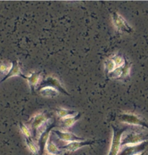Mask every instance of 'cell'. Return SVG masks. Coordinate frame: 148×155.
<instances>
[{
	"instance_id": "cell-4",
	"label": "cell",
	"mask_w": 148,
	"mask_h": 155,
	"mask_svg": "<svg viewBox=\"0 0 148 155\" xmlns=\"http://www.w3.org/2000/svg\"><path fill=\"white\" fill-rule=\"evenodd\" d=\"M119 120L121 122L126 123L127 125L137 126V127H143L148 129V125L147 122L144 120V119L141 117L137 114L132 113H122L119 115Z\"/></svg>"
},
{
	"instance_id": "cell-11",
	"label": "cell",
	"mask_w": 148,
	"mask_h": 155,
	"mask_svg": "<svg viewBox=\"0 0 148 155\" xmlns=\"http://www.w3.org/2000/svg\"><path fill=\"white\" fill-rule=\"evenodd\" d=\"M16 76H18V77H21L23 78L26 79V76H25L22 73L21 71V68L20 67V64L18 61H14L12 63V67L10 68V71L8 72V74L6 76H5L4 78L1 80V82H4V81L7 80L9 78H11L12 77H16Z\"/></svg>"
},
{
	"instance_id": "cell-22",
	"label": "cell",
	"mask_w": 148,
	"mask_h": 155,
	"mask_svg": "<svg viewBox=\"0 0 148 155\" xmlns=\"http://www.w3.org/2000/svg\"><path fill=\"white\" fill-rule=\"evenodd\" d=\"M113 60L114 61L115 66H116L117 68L118 67H123L125 64L126 62V59L124 58L121 55H115L114 57L113 58Z\"/></svg>"
},
{
	"instance_id": "cell-23",
	"label": "cell",
	"mask_w": 148,
	"mask_h": 155,
	"mask_svg": "<svg viewBox=\"0 0 148 155\" xmlns=\"http://www.w3.org/2000/svg\"><path fill=\"white\" fill-rule=\"evenodd\" d=\"M46 155H49V154H47ZM60 155H70V152H66V153H64V154H60Z\"/></svg>"
},
{
	"instance_id": "cell-14",
	"label": "cell",
	"mask_w": 148,
	"mask_h": 155,
	"mask_svg": "<svg viewBox=\"0 0 148 155\" xmlns=\"http://www.w3.org/2000/svg\"><path fill=\"white\" fill-rule=\"evenodd\" d=\"M39 93L45 98H55L58 96L60 92L52 87L45 86L39 88Z\"/></svg>"
},
{
	"instance_id": "cell-2",
	"label": "cell",
	"mask_w": 148,
	"mask_h": 155,
	"mask_svg": "<svg viewBox=\"0 0 148 155\" xmlns=\"http://www.w3.org/2000/svg\"><path fill=\"white\" fill-rule=\"evenodd\" d=\"M113 136L109 152L108 155H118L121 149V138L124 133L128 130L127 127H118L117 126L112 125Z\"/></svg>"
},
{
	"instance_id": "cell-17",
	"label": "cell",
	"mask_w": 148,
	"mask_h": 155,
	"mask_svg": "<svg viewBox=\"0 0 148 155\" xmlns=\"http://www.w3.org/2000/svg\"><path fill=\"white\" fill-rule=\"evenodd\" d=\"M104 66H105V71L106 73L110 74L111 72H113L114 70L116 68V66L114 61L113 60V58H108L104 62Z\"/></svg>"
},
{
	"instance_id": "cell-3",
	"label": "cell",
	"mask_w": 148,
	"mask_h": 155,
	"mask_svg": "<svg viewBox=\"0 0 148 155\" xmlns=\"http://www.w3.org/2000/svg\"><path fill=\"white\" fill-rule=\"evenodd\" d=\"M49 120H50V118L49 117L47 111L37 114L30 119L28 123L31 125V132L33 133L34 139L37 140L38 132L49 121Z\"/></svg>"
},
{
	"instance_id": "cell-10",
	"label": "cell",
	"mask_w": 148,
	"mask_h": 155,
	"mask_svg": "<svg viewBox=\"0 0 148 155\" xmlns=\"http://www.w3.org/2000/svg\"><path fill=\"white\" fill-rule=\"evenodd\" d=\"M96 140H83V141H73L70 142V143H68L66 145L63 146V147H60V149H62V150L73 152V151H76V150H78V149H81V148L86 147V146L92 145V144L96 143Z\"/></svg>"
},
{
	"instance_id": "cell-18",
	"label": "cell",
	"mask_w": 148,
	"mask_h": 155,
	"mask_svg": "<svg viewBox=\"0 0 148 155\" xmlns=\"http://www.w3.org/2000/svg\"><path fill=\"white\" fill-rule=\"evenodd\" d=\"M27 147L28 149L31 151V153L34 155H39V148H38L36 144L33 141V139H29V138H25Z\"/></svg>"
},
{
	"instance_id": "cell-5",
	"label": "cell",
	"mask_w": 148,
	"mask_h": 155,
	"mask_svg": "<svg viewBox=\"0 0 148 155\" xmlns=\"http://www.w3.org/2000/svg\"><path fill=\"white\" fill-rule=\"evenodd\" d=\"M55 127V121L53 120L52 123L47 127V129L39 136L38 138V145H39V155H44L46 145L47 143L50 134L54 127Z\"/></svg>"
},
{
	"instance_id": "cell-1",
	"label": "cell",
	"mask_w": 148,
	"mask_h": 155,
	"mask_svg": "<svg viewBox=\"0 0 148 155\" xmlns=\"http://www.w3.org/2000/svg\"><path fill=\"white\" fill-rule=\"evenodd\" d=\"M148 141V135L142 130H130L124 133L121 138V148L131 147Z\"/></svg>"
},
{
	"instance_id": "cell-21",
	"label": "cell",
	"mask_w": 148,
	"mask_h": 155,
	"mask_svg": "<svg viewBox=\"0 0 148 155\" xmlns=\"http://www.w3.org/2000/svg\"><path fill=\"white\" fill-rule=\"evenodd\" d=\"M12 63L9 64H6L4 62L0 63V74H5V76H6L10 71Z\"/></svg>"
},
{
	"instance_id": "cell-12",
	"label": "cell",
	"mask_w": 148,
	"mask_h": 155,
	"mask_svg": "<svg viewBox=\"0 0 148 155\" xmlns=\"http://www.w3.org/2000/svg\"><path fill=\"white\" fill-rule=\"evenodd\" d=\"M41 73V71L32 72L30 75L26 76V80L28 81V83L29 84V87L31 92H34L35 91L36 87H37L38 84L39 82V80H40Z\"/></svg>"
},
{
	"instance_id": "cell-13",
	"label": "cell",
	"mask_w": 148,
	"mask_h": 155,
	"mask_svg": "<svg viewBox=\"0 0 148 155\" xmlns=\"http://www.w3.org/2000/svg\"><path fill=\"white\" fill-rule=\"evenodd\" d=\"M46 151L47 154L49 155H60L64 154L63 152L62 149L57 147V145L54 143V141L52 139L51 134H50V138H49L47 143L46 145Z\"/></svg>"
},
{
	"instance_id": "cell-20",
	"label": "cell",
	"mask_w": 148,
	"mask_h": 155,
	"mask_svg": "<svg viewBox=\"0 0 148 155\" xmlns=\"http://www.w3.org/2000/svg\"><path fill=\"white\" fill-rule=\"evenodd\" d=\"M19 127H20V129H21V132H22V133L23 135H24V136L26 137V138L33 139V138H32L31 132L29 128H28V127H27V126L25 125V124H23V122H20Z\"/></svg>"
},
{
	"instance_id": "cell-24",
	"label": "cell",
	"mask_w": 148,
	"mask_h": 155,
	"mask_svg": "<svg viewBox=\"0 0 148 155\" xmlns=\"http://www.w3.org/2000/svg\"><path fill=\"white\" fill-rule=\"evenodd\" d=\"M140 155H145V152H144L143 154H140Z\"/></svg>"
},
{
	"instance_id": "cell-9",
	"label": "cell",
	"mask_w": 148,
	"mask_h": 155,
	"mask_svg": "<svg viewBox=\"0 0 148 155\" xmlns=\"http://www.w3.org/2000/svg\"><path fill=\"white\" fill-rule=\"evenodd\" d=\"M45 86H49V87L55 88V89L57 90L60 93H64L66 95H69L68 92L66 91V90L63 86V84H61V82L58 80V79H57L55 77H52V76L47 77L45 80L41 82V83L40 84V87H45Z\"/></svg>"
},
{
	"instance_id": "cell-15",
	"label": "cell",
	"mask_w": 148,
	"mask_h": 155,
	"mask_svg": "<svg viewBox=\"0 0 148 155\" xmlns=\"http://www.w3.org/2000/svg\"><path fill=\"white\" fill-rule=\"evenodd\" d=\"M81 116H82V114L78 112V114L76 115H75V116L68 117L61 119L63 127H64L66 129H68L70 127H71L80 119Z\"/></svg>"
},
{
	"instance_id": "cell-7",
	"label": "cell",
	"mask_w": 148,
	"mask_h": 155,
	"mask_svg": "<svg viewBox=\"0 0 148 155\" xmlns=\"http://www.w3.org/2000/svg\"><path fill=\"white\" fill-rule=\"evenodd\" d=\"M148 145V141H145L139 145L131 147H123L118 155H140L145 152V149Z\"/></svg>"
},
{
	"instance_id": "cell-8",
	"label": "cell",
	"mask_w": 148,
	"mask_h": 155,
	"mask_svg": "<svg viewBox=\"0 0 148 155\" xmlns=\"http://www.w3.org/2000/svg\"><path fill=\"white\" fill-rule=\"evenodd\" d=\"M52 132L53 134H55L60 140L68 142V143H70V142L73 141H83V140H86L85 138H81V137H79L77 136L76 135L73 134V133L68 132V131L53 129L52 130Z\"/></svg>"
},
{
	"instance_id": "cell-16",
	"label": "cell",
	"mask_w": 148,
	"mask_h": 155,
	"mask_svg": "<svg viewBox=\"0 0 148 155\" xmlns=\"http://www.w3.org/2000/svg\"><path fill=\"white\" fill-rule=\"evenodd\" d=\"M56 112H57V116L60 119L66 118L68 117H72L76 115L78 112L76 111H73V110H68L63 109V108H57L56 109Z\"/></svg>"
},
{
	"instance_id": "cell-6",
	"label": "cell",
	"mask_w": 148,
	"mask_h": 155,
	"mask_svg": "<svg viewBox=\"0 0 148 155\" xmlns=\"http://www.w3.org/2000/svg\"><path fill=\"white\" fill-rule=\"evenodd\" d=\"M112 19L115 27L119 31L126 32V33L133 32V28L130 26L127 21L117 12H113L112 13Z\"/></svg>"
},
{
	"instance_id": "cell-19",
	"label": "cell",
	"mask_w": 148,
	"mask_h": 155,
	"mask_svg": "<svg viewBox=\"0 0 148 155\" xmlns=\"http://www.w3.org/2000/svg\"><path fill=\"white\" fill-rule=\"evenodd\" d=\"M131 62H130L129 60H126L125 64L122 67V77L124 78H126L130 75V72H131ZM121 77V78H122Z\"/></svg>"
}]
</instances>
